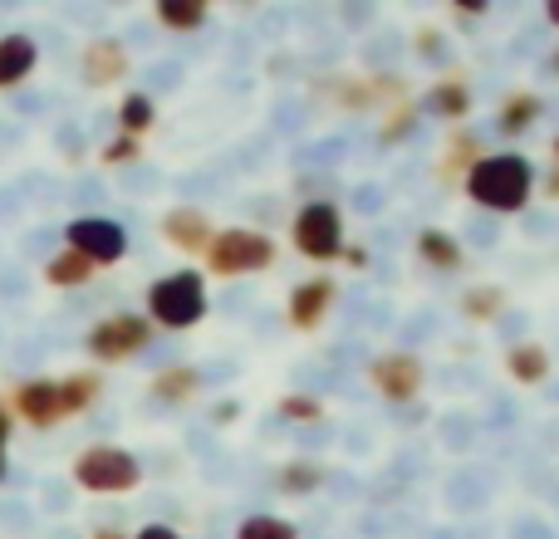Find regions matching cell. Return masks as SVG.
I'll list each match as a JSON object with an SVG mask.
<instances>
[{"label":"cell","instance_id":"cell-1","mask_svg":"<svg viewBox=\"0 0 559 539\" xmlns=\"http://www.w3.org/2000/svg\"><path fill=\"white\" fill-rule=\"evenodd\" d=\"M531 187H535V167H531V157H521V153L476 157L472 177H466L472 202L486 206V212H521V206L531 202Z\"/></svg>","mask_w":559,"mask_h":539},{"label":"cell","instance_id":"cell-2","mask_svg":"<svg viewBox=\"0 0 559 539\" xmlns=\"http://www.w3.org/2000/svg\"><path fill=\"white\" fill-rule=\"evenodd\" d=\"M147 314L163 328H192L197 319L206 314V289L197 270H177V275H163L153 289H147Z\"/></svg>","mask_w":559,"mask_h":539},{"label":"cell","instance_id":"cell-3","mask_svg":"<svg viewBox=\"0 0 559 539\" xmlns=\"http://www.w3.org/2000/svg\"><path fill=\"white\" fill-rule=\"evenodd\" d=\"M74 481L94 495H128L143 481V471H138V462L123 446H88L74 462Z\"/></svg>","mask_w":559,"mask_h":539},{"label":"cell","instance_id":"cell-4","mask_svg":"<svg viewBox=\"0 0 559 539\" xmlns=\"http://www.w3.org/2000/svg\"><path fill=\"white\" fill-rule=\"evenodd\" d=\"M275 261L271 236L246 231V226H231V231H216L212 245H206V265L216 275H251V270H265Z\"/></svg>","mask_w":559,"mask_h":539},{"label":"cell","instance_id":"cell-5","mask_svg":"<svg viewBox=\"0 0 559 539\" xmlns=\"http://www.w3.org/2000/svg\"><path fill=\"white\" fill-rule=\"evenodd\" d=\"M295 245L309 261H334L344 255V221L329 202H309L305 212L295 216Z\"/></svg>","mask_w":559,"mask_h":539},{"label":"cell","instance_id":"cell-6","mask_svg":"<svg viewBox=\"0 0 559 539\" xmlns=\"http://www.w3.org/2000/svg\"><path fill=\"white\" fill-rule=\"evenodd\" d=\"M147 338H153V324L138 314H114L104 319V324L88 334V354L98 358V363H123V358L143 354Z\"/></svg>","mask_w":559,"mask_h":539},{"label":"cell","instance_id":"cell-7","mask_svg":"<svg viewBox=\"0 0 559 539\" xmlns=\"http://www.w3.org/2000/svg\"><path fill=\"white\" fill-rule=\"evenodd\" d=\"M64 241H69V251H79L88 265H118L128 255V236H123V226L118 221H104V216H84V221H74L64 231Z\"/></svg>","mask_w":559,"mask_h":539},{"label":"cell","instance_id":"cell-8","mask_svg":"<svg viewBox=\"0 0 559 539\" xmlns=\"http://www.w3.org/2000/svg\"><path fill=\"white\" fill-rule=\"evenodd\" d=\"M10 407H15L29 427L64 422V407H59V383H55V378H29V383H20L15 397H10Z\"/></svg>","mask_w":559,"mask_h":539},{"label":"cell","instance_id":"cell-9","mask_svg":"<svg viewBox=\"0 0 559 539\" xmlns=\"http://www.w3.org/2000/svg\"><path fill=\"white\" fill-rule=\"evenodd\" d=\"M373 387L388 403H407V397L423 387V363L413 354H388L373 363Z\"/></svg>","mask_w":559,"mask_h":539},{"label":"cell","instance_id":"cell-10","mask_svg":"<svg viewBox=\"0 0 559 539\" xmlns=\"http://www.w3.org/2000/svg\"><path fill=\"white\" fill-rule=\"evenodd\" d=\"M163 236L177 245V251H206V245H212V221H206V212L177 206V212L163 216Z\"/></svg>","mask_w":559,"mask_h":539},{"label":"cell","instance_id":"cell-11","mask_svg":"<svg viewBox=\"0 0 559 539\" xmlns=\"http://www.w3.org/2000/svg\"><path fill=\"white\" fill-rule=\"evenodd\" d=\"M329 304H334V279H305V285H295V295H289V324L314 328Z\"/></svg>","mask_w":559,"mask_h":539},{"label":"cell","instance_id":"cell-12","mask_svg":"<svg viewBox=\"0 0 559 539\" xmlns=\"http://www.w3.org/2000/svg\"><path fill=\"white\" fill-rule=\"evenodd\" d=\"M39 49L29 35H5L0 39V88H15L29 79V69H35Z\"/></svg>","mask_w":559,"mask_h":539},{"label":"cell","instance_id":"cell-13","mask_svg":"<svg viewBox=\"0 0 559 539\" xmlns=\"http://www.w3.org/2000/svg\"><path fill=\"white\" fill-rule=\"evenodd\" d=\"M123 69H128V55H123V45H114V39H98V45L84 49V79L94 88L118 84V79H123Z\"/></svg>","mask_w":559,"mask_h":539},{"label":"cell","instance_id":"cell-14","mask_svg":"<svg viewBox=\"0 0 559 539\" xmlns=\"http://www.w3.org/2000/svg\"><path fill=\"white\" fill-rule=\"evenodd\" d=\"M197 368H187V363H177V368H163V373L153 378V397L157 403H187V397L197 393Z\"/></svg>","mask_w":559,"mask_h":539},{"label":"cell","instance_id":"cell-15","mask_svg":"<svg viewBox=\"0 0 559 539\" xmlns=\"http://www.w3.org/2000/svg\"><path fill=\"white\" fill-rule=\"evenodd\" d=\"M98 373H69V378H59V407H64V417H74V412H84L88 403L98 397Z\"/></svg>","mask_w":559,"mask_h":539},{"label":"cell","instance_id":"cell-16","mask_svg":"<svg viewBox=\"0 0 559 539\" xmlns=\"http://www.w3.org/2000/svg\"><path fill=\"white\" fill-rule=\"evenodd\" d=\"M88 275H94V265H88L79 251H69V245L55 255V261L45 265V279H49V285H59V289H74V285H84Z\"/></svg>","mask_w":559,"mask_h":539},{"label":"cell","instance_id":"cell-17","mask_svg":"<svg viewBox=\"0 0 559 539\" xmlns=\"http://www.w3.org/2000/svg\"><path fill=\"white\" fill-rule=\"evenodd\" d=\"M417 255H423L427 265H437V270H456V265H462V245H456L447 231H423V236H417Z\"/></svg>","mask_w":559,"mask_h":539},{"label":"cell","instance_id":"cell-18","mask_svg":"<svg viewBox=\"0 0 559 539\" xmlns=\"http://www.w3.org/2000/svg\"><path fill=\"white\" fill-rule=\"evenodd\" d=\"M535 118H540V98H535L531 88H521V94H511L501 108V133H525Z\"/></svg>","mask_w":559,"mask_h":539},{"label":"cell","instance_id":"cell-19","mask_svg":"<svg viewBox=\"0 0 559 539\" xmlns=\"http://www.w3.org/2000/svg\"><path fill=\"white\" fill-rule=\"evenodd\" d=\"M506 363H511V373L521 378V383H540V378L550 373V354H545L540 344H515Z\"/></svg>","mask_w":559,"mask_h":539},{"label":"cell","instance_id":"cell-20","mask_svg":"<svg viewBox=\"0 0 559 539\" xmlns=\"http://www.w3.org/2000/svg\"><path fill=\"white\" fill-rule=\"evenodd\" d=\"M157 20H163L167 29H197V25H206V5L202 0H163Z\"/></svg>","mask_w":559,"mask_h":539},{"label":"cell","instance_id":"cell-21","mask_svg":"<svg viewBox=\"0 0 559 539\" xmlns=\"http://www.w3.org/2000/svg\"><path fill=\"white\" fill-rule=\"evenodd\" d=\"M118 128H123V137H143L147 128H153V98L128 94L123 108H118Z\"/></svg>","mask_w":559,"mask_h":539},{"label":"cell","instance_id":"cell-22","mask_svg":"<svg viewBox=\"0 0 559 539\" xmlns=\"http://www.w3.org/2000/svg\"><path fill=\"white\" fill-rule=\"evenodd\" d=\"M427 108H432L437 118H462L466 108H472V94H466V84H437Z\"/></svg>","mask_w":559,"mask_h":539},{"label":"cell","instance_id":"cell-23","mask_svg":"<svg viewBox=\"0 0 559 539\" xmlns=\"http://www.w3.org/2000/svg\"><path fill=\"white\" fill-rule=\"evenodd\" d=\"M236 539H295V525L289 520H275V515H255V520L241 525Z\"/></svg>","mask_w":559,"mask_h":539},{"label":"cell","instance_id":"cell-24","mask_svg":"<svg viewBox=\"0 0 559 539\" xmlns=\"http://www.w3.org/2000/svg\"><path fill=\"white\" fill-rule=\"evenodd\" d=\"M319 466L314 462H295V466H285V471H280V486H285V491H314L319 486Z\"/></svg>","mask_w":559,"mask_h":539},{"label":"cell","instance_id":"cell-25","mask_svg":"<svg viewBox=\"0 0 559 539\" xmlns=\"http://www.w3.org/2000/svg\"><path fill=\"white\" fill-rule=\"evenodd\" d=\"M496 309H501V295H496V289H476V295L466 299V314L472 319H486V314H496Z\"/></svg>","mask_w":559,"mask_h":539},{"label":"cell","instance_id":"cell-26","mask_svg":"<svg viewBox=\"0 0 559 539\" xmlns=\"http://www.w3.org/2000/svg\"><path fill=\"white\" fill-rule=\"evenodd\" d=\"M138 157V137H114V143L104 147V163L118 167V163H133Z\"/></svg>","mask_w":559,"mask_h":539},{"label":"cell","instance_id":"cell-27","mask_svg":"<svg viewBox=\"0 0 559 539\" xmlns=\"http://www.w3.org/2000/svg\"><path fill=\"white\" fill-rule=\"evenodd\" d=\"M280 412H285V417H299V422H314L324 407L309 403V397H285V403H280Z\"/></svg>","mask_w":559,"mask_h":539},{"label":"cell","instance_id":"cell-28","mask_svg":"<svg viewBox=\"0 0 559 539\" xmlns=\"http://www.w3.org/2000/svg\"><path fill=\"white\" fill-rule=\"evenodd\" d=\"M5 442H10V407L0 403V476H5Z\"/></svg>","mask_w":559,"mask_h":539},{"label":"cell","instance_id":"cell-29","mask_svg":"<svg viewBox=\"0 0 559 539\" xmlns=\"http://www.w3.org/2000/svg\"><path fill=\"white\" fill-rule=\"evenodd\" d=\"M138 539H177L173 530H167V525H147V530L143 535H138Z\"/></svg>","mask_w":559,"mask_h":539},{"label":"cell","instance_id":"cell-30","mask_svg":"<svg viewBox=\"0 0 559 539\" xmlns=\"http://www.w3.org/2000/svg\"><path fill=\"white\" fill-rule=\"evenodd\" d=\"M545 10H550V25H559V0H550V5H545Z\"/></svg>","mask_w":559,"mask_h":539},{"label":"cell","instance_id":"cell-31","mask_svg":"<svg viewBox=\"0 0 559 539\" xmlns=\"http://www.w3.org/2000/svg\"><path fill=\"white\" fill-rule=\"evenodd\" d=\"M550 69H555V74H559V55H555V59H550Z\"/></svg>","mask_w":559,"mask_h":539},{"label":"cell","instance_id":"cell-32","mask_svg":"<svg viewBox=\"0 0 559 539\" xmlns=\"http://www.w3.org/2000/svg\"><path fill=\"white\" fill-rule=\"evenodd\" d=\"M555 157H559V137H555Z\"/></svg>","mask_w":559,"mask_h":539},{"label":"cell","instance_id":"cell-33","mask_svg":"<svg viewBox=\"0 0 559 539\" xmlns=\"http://www.w3.org/2000/svg\"><path fill=\"white\" fill-rule=\"evenodd\" d=\"M98 539H118V535H98Z\"/></svg>","mask_w":559,"mask_h":539}]
</instances>
